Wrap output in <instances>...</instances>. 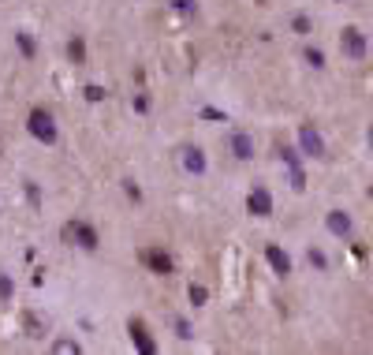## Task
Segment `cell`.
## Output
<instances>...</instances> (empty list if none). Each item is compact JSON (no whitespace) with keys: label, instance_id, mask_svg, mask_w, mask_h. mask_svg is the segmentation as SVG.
Masks as SVG:
<instances>
[{"label":"cell","instance_id":"obj_1","mask_svg":"<svg viewBox=\"0 0 373 355\" xmlns=\"http://www.w3.org/2000/svg\"><path fill=\"white\" fill-rule=\"evenodd\" d=\"M27 131L38 138V143H45V146H52L60 138V127H57V116H52L49 109H30V116H27Z\"/></svg>","mask_w":373,"mask_h":355},{"label":"cell","instance_id":"obj_2","mask_svg":"<svg viewBox=\"0 0 373 355\" xmlns=\"http://www.w3.org/2000/svg\"><path fill=\"white\" fill-rule=\"evenodd\" d=\"M64 240L71 247H82V251H97V247H101V236H97V229L90 221H68L64 224Z\"/></svg>","mask_w":373,"mask_h":355},{"label":"cell","instance_id":"obj_3","mask_svg":"<svg viewBox=\"0 0 373 355\" xmlns=\"http://www.w3.org/2000/svg\"><path fill=\"white\" fill-rule=\"evenodd\" d=\"M366 49H370V41H366V34H362L358 27L339 30V52H344L347 60H366Z\"/></svg>","mask_w":373,"mask_h":355},{"label":"cell","instance_id":"obj_4","mask_svg":"<svg viewBox=\"0 0 373 355\" xmlns=\"http://www.w3.org/2000/svg\"><path fill=\"white\" fill-rule=\"evenodd\" d=\"M175 161H180V168L186 172V176H202L205 172V150L202 146H191V143L180 146L175 150Z\"/></svg>","mask_w":373,"mask_h":355},{"label":"cell","instance_id":"obj_5","mask_svg":"<svg viewBox=\"0 0 373 355\" xmlns=\"http://www.w3.org/2000/svg\"><path fill=\"white\" fill-rule=\"evenodd\" d=\"M299 146H302L306 157H325V154H328V150H325V138L317 135L314 124H299Z\"/></svg>","mask_w":373,"mask_h":355},{"label":"cell","instance_id":"obj_6","mask_svg":"<svg viewBox=\"0 0 373 355\" xmlns=\"http://www.w3.org/2000/svg\"><path fill=\"white\" fill-rule=\"evenodd\" d=\"M142 266H149V270L157 273V277H168V273L175 270L172 254L161 251V247H146V251H142Z\"/></svg>","mask_w":373,"mask_h":355},{"label":"cell","instance_id":"obj_7","mask_svg":"<svg viewBox=\"0 0 373 355\" xmlns=\"http://www.w3.org/2000/svg\"><path fill=\"white\" fill-rule=\"evenodd\" d=\"M127 333H131V340H135V348H138L142 355H153V352H157V340L149 337V326H146L142 318H131V321H127Z\"/></svg>","mask_w":373,"mask_h":355},{"label":"cell","instance_id":"obj_8","mask_svg":"<svg viewBox=\"0 0 373 355\" xmlns=\"http://www.w3.org/2000/svg\"><path fill=\"white\" fill-rule=\"evenodd\" d=\"M247 210L254 213V217H272V195H269V187L254 184V191L247 195Z\"/></svg>","mask_w":373,"mask_h":355},{"label":"cell","instance_id":"obj_9","mask_svg":"<svg viewBox=\"0 0 373 355\" xmlns=\"http://www.w3.org/2000/svg\"><path fill=\"white\" fill-rule=\"evenodd\" d=\"M228 150H232V157H235V161H250V157H254V138L235 127V131L228 135Z\"/></svg>","mask_w":373,"mask_h":355},{"label":"cell","instance_id":"obj_10","mask_svg":"<svg viewBox=\"0 0 373 355\" xmlns=\"http://www.w3.org/2000/svg\"><path fill=\"white\" fill-rule=\"evenodd\" d=\"M265 262L272 266V270H277V277H288V273H291V258L284 254L277 243H269V247H265Z\"/></svg>","mask_w":373,"mask_h":355},{"label":"cell","instance_id":"obj_11","mask_svg":"<svg viewBox=\"0 0 373 355\" xmlns=\"http://www.w3.org/2000/svg\"><path fill=\"white\" fill-rule=\"evenodd\" d=\"M328 232L332 236H351V217L344 210H328Z\"/></svg>","mask_w":373,"mask_h":355},{"label":"cell","instance_id":"obj_12","mask_svg":"<svg viewBox=\"0 0 373 355\" xmlns=\"http://www.w3.org/2000/svg\"><path fill=\"white\" fill-rule=\"evenodd\" d=\"M68 60H71V64H86V41H82L79 34L68 41Z\"/></svg>","mask_w":373,"mask_h":355},{"label":"cell","instance_id":"obj_13","mask_svg":"<svg viewBox=\"0 0 373 355\" xmlns=\"http://www.w3.org/2000/svg\"><path fill=\"white\" fill-rule=\"evenodd\" d=\"M15 45H19V52H23V57L30 60V57H34V52H38V45H34V38H30L27 34V30H19V34H15Z\"/></svg>","mask_w":373,"mask_h":355},{"label":"cell","instance_id":"obj_14","mask_svg":"<svg viewBox=\"0 0 373 355\" xmlns=\"http://www.w3.org/2000/svg\"><path fill=\"white\" fill-rule=\"evenodd\" d=\"M306 64L321 71V68H325V52H321V49H306Z\"/></svg>","mask_w":373,"mask_h":355},{"label":"cell","instance_id":"obj_15","mask_svg":"<svg viewBox=\"0 0 373 355\" xmlns=\"http://www.w3.org/2000/svg\"><path fill=\"white\" fill-rule=\"evenodd\" d=\"M291 27H295V34H302V38L314 30V23H310V19H306V15H295V19H291Z\"/></svg>","mask_w":373,"mask_h":355},{"label":"cell","instance_id":"obj_16","mask_svg":"<svg viewBox=\"0 0 373 355\" xmlns=\"http://www.w3.org/2000/svg\"><path fill=\"white\" fill-rule=\"evenodd\" d=\"M27 337H45V326L34 314H27Z\"/></svg>","mask_w":373,"mask_h":355},{"label":"cell","instance_id":"obj_17","mask_svg":"<svg viewBox=\"0 0 373 355\" xmlns=\"http://www.w3.org/2000/svg\"><path fill=\"white\" fill-rule=\"evenodd\" d=\"M52 348H57V352H68V355H79V352H82V344H79V340H57Z\"/></svg>","mask_w":373,"mask_h":355},{"label":"cell","instance_id":"obj_18","mask_svg":"<svg viewBox=\"0 0 373 355\" xmlns=\"http://www.w3.org/2000/svg\"><path fill=\"white\" fill-rule=\"evenodd\" d=\"M172 8H175V12H183V15L198 12V4H194V0H172Z\"/></svg>","mask_w":373,"mask_h":355},{"label":"cell","instance_id":"obj_19","mask_svg":"<svg viewBox=\"0 0 373 355\" xmlns=\"http://www.w3.org/2000/svg\"><path fill=\"white\" fill-rule=\"evenodd\" d=\"M131 105H135L138 113H149V94H146V90H138L135 98H131Z\"/></svg>","mask_w":373,"mask_h":355},{"label":"cell","instance_id":"obj_20","mask_svg":"<svg viewBox=\"0 0 373 355\" xmlns=\"http://www.w3.org/2000/svg\"><path fill=\"white\" fill-rule=\"evenodd\" d=\"M86 101H94V105H97V101H105V90L90 82V86H86Z\"/></svg>","mask_w":373,"mask_h":355},{"label":"cell","instance_id":"obj_21","mask_svg":"<svg viewBox=\"0 0 373 355\" xmlns=\"http://www.w3.org/2000/svg\"><path fill=\"white\" fill-rule=\"evenodd\" d=\"M191 303H194V307L205 303V288H202V284H191Z\"/></svg>","mask_w":373,"mask_h":355},{"label":"cell","instance_id":"obj_22","mask_svg":"<svg viewBox=\"0 0 373 355\" xmlns=\"http://www.w3.org/2000/svg\"><path fill=\"white\" fill-rule=\"evenodd\" d=\"M0 157H4V138H0Z\"/></svg>","mask_w":373,"mask_h":355}]
</instances>
